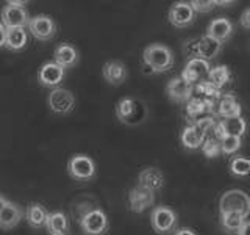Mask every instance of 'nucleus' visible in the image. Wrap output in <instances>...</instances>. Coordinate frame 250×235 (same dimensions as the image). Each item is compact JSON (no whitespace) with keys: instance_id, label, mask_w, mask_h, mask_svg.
I'll return each instance as SVG.
<instances>
[{"instance_id":"obj_15","label":"nucleus","mask_w":250,"mask_h":235,"mask_svg":"<svg viewBox=\"0 0 250 235\" xmlns=\"http://www.w3.org/2000/svg\"><path fill=\"white\" fill-rule=\"evenodd\" d=\"M166 93L174 102H188L194 93V85L186 83L182 77H174L167 83Z\"/></svg>"},{"instance_id":"obj_1","label":"nucleus","mask_w":250,"mask_h":235,"mask_svg":"<svg viewBox=\"0 0 250 235\" xmlns=\"http://www.w3.org/2000/svg\"><path fill=\"white\" fill-rule=\"evenodd\" d=\"M143 61L155 74L166 72V70L172 69V66H174V53H172L167 46L153 43L144 49Z\"/></svg>"},{"instance_id":"obj_4","label":"nucleus","mask_w":250,"mask_h":235,"mask_svg":"<svg viewBox=\"0 0 250 235\" xmlns=\"http://www.w3.org/2000/svg\"><path fill=\"white\" fill-rule=\"evenodd\" d=\"M116 116L117 119L125 124H138L141 121H144L146 108L135 99L124 97L116 105Z\"/></svg>"},{"instance_id":"obj_22","label":"nucleus","mask_w":250,"mask_h":235,"mask_svg":"<svg viewBox=\"0 0 250 235\" xmlns=\"http://www.w3.org/2000/svg\"><path fill=\"white\" fill-rule=\"evenodd\" d=\"M180 140H182V144L185 149H188V151H195V149L202 147L203 141H205V137L202 135L200 130L195 127V125L191 124V125H186L183 129Z\"/></svg>"},{"instance_id":"obj_39","label":"nucleus","mask_w":250,"mask_h":235,"mask_svg":"<svg viewBox=\"0 0 250 235\" xmlns=\"http://www.w3.org/2000/svg\"><path fill=\"white\" fill-rule=\"evenodd\" d=\"M5 39H6V28L0 22V47H5Z\"/></svg>"},{"instance_id":"obj_6","label":"nucleus","mask_w":250,"mask_h":235,"mask_svg":"<svg viewBox=\"0 0 250 235\" xmlns=\"http://www.w3.org/2000/svg\"><path fill=\"white\" fill-rule=\"evenodd\" d=\"M150 223L156 234H160V235L170 234L177 226V213L169 207L158 206L152 210Z\"/></svg>"},{"instance_id":"obj_7","label":"nucleus","mask_w":250,"mask_h":235,"mask_svg":"<svg viewBox=\"0 0 250 235\" xmlns=\"http://www.w3.org/2000/svg\"><path fill=\"white\" fill-rule=\"evenodd\" d=\"M49 107L57 115H69L75 108V96L66 88H55L49 94Z\"/></svg>"},{"instance_id":"obj_26","label":"nucleus","mask_w":250,"mask_h":235,"mask_svg":"<svg viewBox=\"0 0 250 235\" xmlns=\"http://www.w3.org/2000/svg\"><path fill=\"white\" fill-rule=\"evenodd\" d=\"M230 77H231V72H230V68L227 65H219L213 69H209V74H208V78L207 80L221 91L224 86L230 82Z\"/></svg>"},{"instance_id":"obj_3","label":"nucleus","mask_w":250,"mask_h":235,"mask_svg":"<svg viewBox=\"0 0 250 235\" xmlns=\"http://www.w3.org/2000/svg\"><path fill=\"white\" fill-rule=\"evenodd\" d=\"M221 49H222V43L214 41V39L208 38L207 35L194 39V41H191L186 46V50L192 58H200L205 61L213 60L221 52Z\"/></svg>"},{"instance_id":"obj_35","label":"nucleus","mask_w":250,"mask_h":235,"mask_svg":"<svg viewBox=\"0 0 250 235\" xmlns=\"http://www.w3.org/2000/svg\"><path fill=\"white\" fill-rule=\"evenodd\" d=\"M194 13H209L216 6L214 0H192L189 2Z\"/></svg>"},{"instance_id":"obj_29","label":"nucleus","mask_w":250,"mask_h":235,"mask_svg":"<svg viewBox=\"0 0 250 235\" xmlns=\"http://www.w3.org/2000/svg\"><path fill=\"white\" fill-rule=\"evenodd\" d=\"M229 169L234 177H247L250 176V160L246 159V157L234 155L230 160Z\"/></svg>"},{"instance_id":"obj_9","label":"nucleus","mask_w":250,"mask_h":235,"mask_svg":"<svg viewBox=\"0 0 250 235\" xmlns=\"http://www.w3.org/2000/svg\"><path fill=\"white\" fill-rule=\"evenodd\" d=\"M82 226V231L86 235H104L106 234L109 223H108V218L105 215L104 210H91L88 212L80 221Z\"/></svg>"},{"instance_id":"obj_23","label":"nucleus","mask_w":250,"mask_h":235,"mask_svg":"<svg viewBox=\"0 0 250 235\" xmlns=\"http://www.w3.org/2000/svg\"><path fill=\"white\" fill-rule=\"evenodd\" d=\"M45 229L50 232V235H66V232L69 231L67 216L61 212H52L47 216Z\"/></svg>"},{"instance_id":"obj_32","label":"nucleus","mask_w":250,"mask_h":235,"mask_svg":"<svg viewBox=\"0 0 250 235\" xmlns=\"http://www.w3.org/2000/svg\"><path fill=\"white\" fill-rule=\"evenodd\" d=\"M192 125H195L200 133L205 138H213V132L216 127V119L213 116H208V118H200V119H195L192 122Z\"/></svg>"},{"instance_id":"obj_24","label":"nucleus","mask_w":250,"mask_h":235,"mask_svg":"<svg viewBox=\"0 0 250 235\" xmlns=\"http://www.w3.org/2000/svg\"><path fill=\"white\" fill-rule=\"evenodd\" d=\"M28 36L25 28H6V39H5V47L8 50L18 52L27 46Z\"/></svg>"},{"instance_id":"obj_17","label":"nucleus","mask_w":250,"mask_h":235,"mask_svg":"<svg viewBox=\"0 0 250 235\" xmlns=\"http://www.w3.org/2000/svg\"><path fill=\"white\" fill-rule=\"evenodd\" d=\"M102 74H104V78L111 85H122L128 77V70L125 68L124 63L117 61V60H111L106 61L104 68H102Z\"/></svg>"},{"instance_id":"obj_28","label":"nucleus","mask_w":250,"mask_h":235,"mask_svg":"<svg viewBox=\"0 0 250 235\" xmlns=\"http://www.w3.org/2000/svg\"><path fill=\"white\" fill-rule=\"evenodd\" d=\"M246 219L239 213H233V212H227V213H221V224L227 234H238L241 226L246 223Z\"/></svg>"},{"instance_id":"obj_31","label":"nucleus","mask_w":250,"mask_h":235,"mask_svg":"<svg viewBox=\"0 0 250 235\" xmlns=\"http://www.w3.org/2000/svg\"><path fill=\"white\" fill-rule=\"evenodd\" d=\"M207 112L205 107V100L200 97H191L186 102V115L191 118V119H197L200 115H203Z\"/></svg>"},{"instance_id":"obj_14","label":"nucleus","mask_w":250,"mask_h":235,"mask_svg":"<svg viewBox=\"0 0 250 235\" xmlns=\"http://www.w3.org/2000/svg\"><path fill=\"white\" fill-rule=\"evenodd\" d=\"M64 78V69L61 66H58L55 61L45 63V65L41 66L38 72V80L42 86H47V88H60V83Z\"/></svg>"},{"instance_id":"obj_21","label":"nucleus","mask_w":250,"mask_h":235,"mask_svg":"<svg viewBox=\"0 0 250 235\" xmlns=\"http://www.w3.org/2000/svg\"><path fill=\"white\" fill-rule=\"evenodd\" d=\"M55 63H57L58 66H61L62 69L66 68H72L77 65L78 61V50L72 44H60L57 49H55Z\"/></svg>"},{"instance_id":"obj_36","label":"nucleus","mask_w":250,"mask_h":235,"mask_svg":"<svg viewBox=\"0 0 250 235\" xmlns=\"http://www.w3.org/2000/svg\"><path fill=\"white\" fill-rule=\"evenodd\" d=\"M239 24L246 30H250V8H247V10L242 11L241 18H239Z\"/></svg>"},{"instance_id":"obj_2","label":"nucleus","mask_w":250,"mask_h":235,"mask_svg":"<svg viewBox=\"0 0 250 235\" xmlns=\"http://www.w3.org/2000/svg\"><path fill=\"white\" fill-rule=\"evenodd\" d=\"M219 210H221V213L233 212V213H239L244 218H249V215H250V196L246 191L238 190V188L227 190L221 196V201H219Z\"/></svg>"},{"instance_id":"obj_18","label":"nucleus","mask_w":250,"mask_h":235,"mask_svg":"<svg viewBox=\"0 0 250 235\" xmlns=\"http://www.w3.org/2000/svg\"><path fill=\"white\" fill-rule=\"evenodd\" d=\"M138 185L146 188V190H150V191H156L160 190V188H163L164 185V176L163 172L155 168V166H148L146 169H143L139 172L138 176Z\"/></svg>"},{"instance_id":"obj_16","label":"nucleus","mask_w":250,"mask_h":235,"mask_svg":"<svg viewBox=\"0 0 250 235\" xmlns=\"http://www.w3.org/2000/svg\"><path fill=\"white\" fill-rule=\"evenodd\" d=\"M233 33V24L230 19L227 18H217V19H213L209 24H208V28H207V36L214 39V41H219V43H224L227 41Z\"/></svg>"},{"instance_id":"obj_11","label":"nucleus","mask_w":250,"mask_h":235,"mask_svg":"<svg viewBox=\"0 0 250 235\" xmlns=\"http://www.w3.org/2000/svg\"><path fill=\"white\" fill-rule=\"evenodd\" d=\"M155 202V193L136 185L128 191V206L133 213H143Z\"/></svg>"},{"instance_id":"obj_19","label":"nucleus","mask_w":250,"mask_h":235,"mask_svg":"<svg viewBox=\"0 0 250 235\" xmlns=\"http://www.w3.org/2000/svg\"><path fill=\"white\" fill-rule=\"evenodd\" d=\"M241 112H242V108L233 94H225V96L222 94L221 100H219V104H217V110H216L217 116H221L222 119H230V118H239Z\"/></svg>"},{"instance_id":"obj_30","label":"nucleus","mask_w":250,"mask_h":235,"mask_svg":"<svg viewBox=\"0 0 250 235\" xmlns=\"http://www.w3.org/2000/svg\"><path fill=\"white\" fill-rule=\"evenodd\" d=\"M194 91L200 94V99H211V100H216V99H221L222 96V93L219 91L217 88H214L213 85H211L208 80H202L199 82L197 85H195V88Z\"/></svg>"},{"instance_id":"obj_13","label":"nucleus","mask_w":250,"mask_h":235,"mask_svg":"<svg viewBox=\"0 0 250 235\" xmlns=\"http://www.w3.org/2000/svg\"><path fill=\"white\" fill-rule=\"evenodd\" d=\"M209 63L205 60H200V58H191L189 61L186 63V66L182 72V77L186 83L194 85V83H199L202 82L203 78L208 77L209 74Z\"/></svg>"},{"instance_id":"obj_38","label":"nucleus","mask_w":250,"mask_h":235,"mask_svg":"<svg viewBox=\"0 0 250 235\" xmlns=\"http://www.w3.org/2000/svg\"><path fill=\"white\" fill-rule=\"evenodd\" d=\"M174 235H197L192 229H189V227H182V229H177Z\"/></svg>"},{"instance_id":"obj_20","label":"nucleus","mask_w":250,"mask_h":235,"mask_svg":"<svg viewBox=\"0 0 250 235\" xmlns=\"http://www.w3.org/2000/svg\"><path fill=\"white\" fill-rule=\"evenodd\" d=\"M22 219V210L14 202H6V206L0 210V229L10 231L16 227Z\"/></svg>"},{"instance_id":"obj_27","label":"nucleus","mask_w":250,"mask_h":235,"mask_svg":"<svg viewBox=\"0 0 250 235\" xmlns=\"http://www.w3.org/2000/svg\"><path fill=\"white\" fill-rule=\"evenodd\" d=\"M222 125V130L225 137H238L241 138L247 130V122L242 118H230V119H222L219 121Z\"/></svg>"},{"instance_id":"obj_40","label":"nucleus","mask_w":250,"mask_h":235,"mask_svg":"<svg viewBox=\"0 0 250 235\" xmlns=\"http://www.w3.org/2000/svg\"><path fill=\"white\" fill-rule=\"evenodd\" d=\"M216 5H221V6H230L233 2H221V0H214Z\"/></svg>"},{"instance_id":"obj_37","label":"nucleus","mask_w":250,"mask_h":235,"mask_svg":"<svg viewBox=\"0 0 250 235\" xmlns=\"http://www.w3.org/2000/svg\"><path fill=\"white\" fill-rule=\"evenodd\" d=\"M236 235H250V219H246V223L241 226Z\"/></svg>"},{"instance_id":"obj_12","label":"nucleus","mask_w":250,"mask_h":235,"mask_svg":"<svg viewBox=\"0 0 250 235\" xmlns=\"http://www.w3.org/2000/svg\"><path fill=\"white\" fill-rule=\"evenodd\" d=\"M167 16H169V22L178 28L191 25L195 19V13L191 8L189 2H175L170 6Z\"/></svg>"},{"instance_id":"obj_10","label":"nucleus","mask_w":250,"mask_h":235,"mask_svg":"<svg viewBox=\"0 0 250 235\" xmlns=\"http://www.w3.org/2000/svg\"><path fill=\"white\" fill-rule=\"evenodd\" d=\"M28 22L30 18L25 6H14L6 2L2 8V24L5 28H23Z\"/></svg>"},{"instance_id":"obj_41","label":"nucleus","mask_w":250,"mask_h":235,"mask_svg":"<svg viewBox=\"0 0 250 235\" xmlns=\"http://www.w3.org/2000/svg\"><path fill=\"white\" fill-rule=\"evenodd\" d=\"M6 202H8V201H6V199L3 198L2 194H0V210H2V209H3V207L6 206Z\"/></svg>"},{"instance_id":"obj_5","label":"nucleus","mask_w":250,"mask_h":235,"mask_svg":"<svg viewBox=\"0 0 250 235\" xmlns=\"http://www.w3.org/2000/svg\"><path fill=\"white\" fill-rule=\"evenodd\" d=\"M67 172L75 180H92L96 177V163L88 155L77 154L67 162Z\"/></svg>"},{"instance_id":"obj_33","label":"nucleus","mask_w":250,"mask_h":235,"mask_svg":"<svg viewBox=\"0 0 250 235\" xmlns=\"http://www.w3.org/2000/svg\"><path fill=\"white\" fill-rule=\"evenodd\" d=\"M200 149H202V152L207 159H216V157H219L222 154L221 152V143H219L216 138H205Z\"/></svg>"},{"instance_id":"obj_25","label":"nucleus","mask_w":250,"mask_h":235,"mask_svg":"<svg viewBox=\"0 0 250 235\" xmlns=\"http://www.w3.org/2000/svg\"><path fill=\"white\" fill-rule=\"evenodd\" d=\"M47 210L41 206V204H30L27 207V212H25V219L27 223L35 227V229H41V227H45V223H47Z\"/></svg>"},{"instance_id":"obj_34","label":"nucleus","mask_w":250,"mask_h":235,"mask_svg":"<svg viewBox=\"0 0 250 235\" xmlns=\"http://www.w3.org/2000/svg\"><path fill=\"white\" fill-rule=\"evenodd\" d=\"M242 146V141L238 137H225L221 141V152L224 155H233L236 154Z\"/></svg>"},{"instance_id":"obj_42","label":"nucleus","mask_w":250,"mask_h":235,"mask_svg":"<svg viewBox=\"0 0 250 235\" xmlns=\"http://www.w3.org/2000/svg\"><path fill=\"white\" fill-rule=\"evenodd\" d=\"M8 3H11L14 6H25L27 5V2H8Z\"/></svg>"},{"instance_id":"obj_8","label":"nucleus","mask_w":250,"mask_h":235,"mask_svg":"<svg viewBox=\"0 0 250 235\" xmlns=\"http://www.w3.org/2000/svg\"><path fill=\"white\" fill-rule=\"evenodd\" d=\"M28 30L33 38L39 41H49L57 33V22H55L50 16L39 14L31 18L28 22Z\"/></svg>"}]
</instances>
